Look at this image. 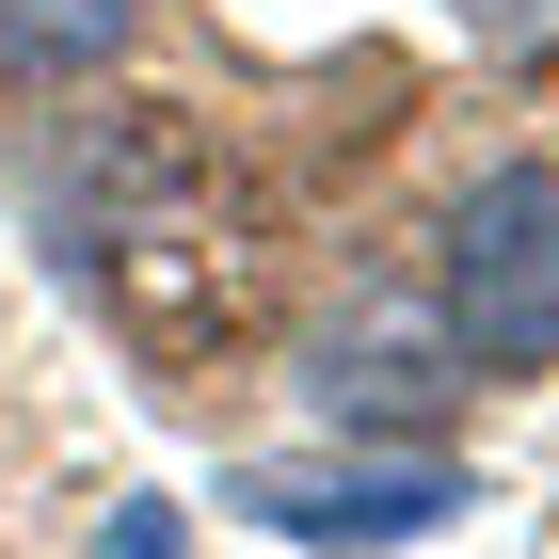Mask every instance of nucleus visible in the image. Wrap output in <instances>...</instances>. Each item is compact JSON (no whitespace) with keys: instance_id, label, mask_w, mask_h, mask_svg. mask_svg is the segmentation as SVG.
<instances>
[{"instance_id":"obj_1","label":"nucleus","mask_w":559,"mask_h":559,"mask_svg":"<svg viewBox=\"0 0 559 559\" xmlns=\"http://www.w3.org/2000/svg\"><path fill=\"white\" fill-rule=\"evenodd\" d=\"M431 320L464 352V384H544L559 368V160H496L464 209H448Z\"/></svg>"},{"instance_id":"obj_2","label":"nucleus","mask_w":559,"mask_h":559,"mask_svg":"<svg viewBox=\"0 0 559 559\" xmlns=\"http://www.w3.org/2000/svg\"><path fill=\"white\" fill-rule=\"evenodd\" d=\"M479 479L448 464V448H368V431H336V448H288V464H224V512L272 527V544H320V559H400L431 544V527L464 512Z\"/></svg>"},{"instance_id":"obj_3","label":"nucleus","mask_w":559,"mask_h":559,"mask_svg":"<svg viewBox=\"0 0 559 559\" xmlns=\"http://www.w3.org/2000/svg\"><path fill=\"white\" fill-rule=\"evenodd\" d=\"M304 400H320V431L431 448L448 400H464V352H448L431 304H368V320H336V336H304Z\"/></svg>"},{"instance_id":"obj_4","label":"nucleus","mask_w":559,"mask_h":559,"mask_svg":"<svg viewBox=\"0 0 559 559\" xmlns=\"http://www.w3.org/2000/svg\"><path fill=\"white\" fill-rule=\"evenodd\" d=\"M144 0H0V81H96Z\"/></svg>"},{"instance_id":"obj_5","label":"nucleus","mask_w":559,"mask_h":559,"mask_svg":"<svg viewBox=\"0 0 559 559\" xmlns=\"http://www.w3.org/2000/svg\"><path fill=\"white\" fill-rule=\"evenodd\" d=\"M448 16H464L496 64H559V0H448Z\"/></svg>"},{"instance_id":"obj_6","label":"nucleus","mask_w":559,"mask_h":559,"mask_svg":"<svg viewBox=\"0 0 559 559\" xmlns=\"http://www.w3.org/2000/svg\"><path fill=\"white\" fill-rule=\"evenodd\" d=\"M96 559H192V512L176 496H129V512L96 527Z\"/></svg>"}]
</instances>
